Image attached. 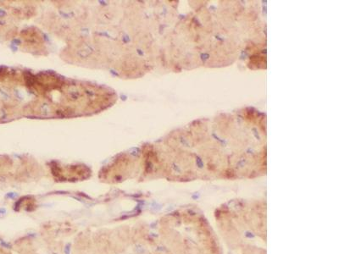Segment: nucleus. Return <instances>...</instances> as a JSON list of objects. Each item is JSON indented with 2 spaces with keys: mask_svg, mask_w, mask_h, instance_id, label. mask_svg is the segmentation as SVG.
<instances>
[{
  "mask_svg": "<svg viewBox=\"0 0 339 254\" xmlns=\"http://www.w3.org/2000/svg\"><path fill=\"white\" fill-rule=\"evenodd\" d=\"M246 236L248 238H253L254 237V236L253 235L252 233H250V232H246Z\"/></svg>",
  "mask_w": 339,
  "mask_h": 254,
  "instance_id": "1",
  "label": "nucleus"
},
{
  "mask_svg": "<svg viewBox=\"0 0 339 254\" xmlns=\"http://www.w3.org/2000/svg\"><path fill=\"white\" fill-rule=\"evenodd\" d=\"M70 245H68V246L65 247V253L66 254H70Z\"/></svg>",
  "mask_w": 339,
  "mask_h": 254,
  "instance_id": "2",
  "label": "nucleus"
}]
</instances>
